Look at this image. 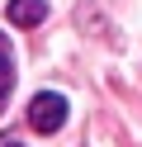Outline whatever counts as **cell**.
Listing matches in <instances>:
<instances>
[{"label":"cell","instance_id":"cell-1","mask_svg":"<svg viewBox=\"0 0 142 147\" xmlns=\"http://www.w3.org/2000/svg\"><path fill=\"white\" fill-rule=\"evenodd\" d=\"M28 123H33L38 133H57V128L66 123V95H57V90L33 95L28 100Z\"/></svg>","mask_w":142,"mask_h":147},{"label":"cell","instance_id":"cell-2","mask_svg":"<svg viewBox=\"0 0 142 147\" xmlns=\"http://www.w3.org/2000/svg\"><path fill=\"white\" fill-rule=\"evenodd\" d=\"M47 19V0H9V24L19 29H33Z\"/></svg>","mask_w":142,"mask_h":147},{"label":"cell","instance_id":"cell-3","mask_svg":"<svg viewBox=\"0 0 142 147\" xmlns=\"http://www.w3.org/2000/svg\"><path fill=\"white\" fill-rule=\"evenodd\" d=\"M9 90H14V52H9V38L0 33V105L9 100Z\"/></svg>","mask_w":142,"mask_h":147},{"label":"cell","instance_id":"cell-4","mask_svg":"<svg viewBox=\"0 0 142 147\" xmlns=\"http://www.w3.org/2000/svg\"><path fill=\"white\" fill-rule=\"evenodd\" d=\"M5 147H19V142H5Z\"/></svg>","mask_w":142,"mask_h":147}]
</instances>
